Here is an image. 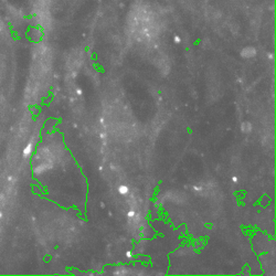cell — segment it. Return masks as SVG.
I'll return each mask as SVG.
<instances>
[{"instance_id":"cell-1","label":"cell","mask_w":276,"mask_h":276,"mask_svg":"<svg viewBox=\"0 0 276 276\" xmlns=\"http://www.w3.org/2000/svg\"><path fill=\"white\" fill-rule=\"evenodd\" d=\"M241 55L243 56V58H245V59L253 58V56H255V55H256V49H255V48H252V47L244 48V49L242 50Z\"/></svg>"},{"instance_id":"cell-2","label":"cell","mask_w":276,"mask_h":276,"mask_svg":"<svg viewBox=\"0 0 276 276\" xmlns=\"http://www.w3.org/2000/svg\"><path fill=\"white\" fill-rule=\"evenodd\" d=\"M32 152H33V142H30L28 145L26 146L23 148V151H22V155H23V157L24 158H29L30 156L32 155Z\"/></svg>"},{"instance_id":"cell-3","label":"cell","mask_w":276,"mask_h":276,"mask_svg":"<svg viewBox=\"0 0 276 276\" xmlns=\"http://www.w3.org/2000/svg\"><path fill=\"white\" fill-rule=\"evenodd\" d=\"M129 192V188L125 185H122V186L118 187V193L122 195H126Z\"/></svg>"},{"instance_id":"cell-4","label":"cell","mask_w":276,"mask_h":276,"mask_svg":"<svg viewBox=\"0 0 276 276\" xmlns=\"http://www.w3.org/2000/svg\"><path fill=\"white\" fill-rule=\"evenodd\" d=\"M242 131H244V133H250L252 131V125H251L250 123H243L242 124Z\"/></svg>"},{"instance_id":"cell-5","label":"cell","mask_w":276,"mask_h":276,"mask_svg":"<svg viewBox=\"0 0 276 276\" xmlns=\"http://www.w3.org/2000/svg\"><path fill=\"white\" fill-rule=\"evenodd\" d=\"M135 214H136V212H135L134 210H131V211H128V213H127L128 218H134Z\"/></svg>"},{"instance_id":"cell-6","label":"cell","mask_w":276,"mask_h":276,"mask_svg":"<svg viewBox=\"0 0 276 276\" xmlns=\"http://www.w3.org/2000/svg\"><path fill=\"white\" fill-rule=\"evenodd\" d=\"M174 41L176 42V43H180V42H181V38L179 37V35H174Z\"/></svg>"},{"instance_id":"cell-7","label":"cell","mask_w":276,"mask_h":276,"mask_svg":"<svg viewBox=\"0 0 276 276\" xmlns=\"http://www.w3.org/2000/svg\"><path fill=\"white\" fill-rule=\"evenodd\" d=\"M193 189H195V191H200V190H202V187H200V186H195V187H193Z\"/></svg>"},{"instance_id":"cell-8","label":"cell","mask_w":276,"mask_h":276,"mask_svg":"<svg viewBox=\"0 0 276 276\" xmlns=\"http://www.w3.org/2000/svg\"><path fill=\"white\" fill-rule=\"evenodd\" d=\"M76 93L79 94V95H82V94H83V91H82L81 88H77V90H76Z\"/></svg>"},{"instance_id":"cell-9","label":"cell","mask_w":276,"mask_h":276,"mask_svg":"<svg viewBox=\"0 0 276 276\" xmlns=\"http://www.w3.org/2000/svg\"><path fill=\"white\" fill-rule=\"evenodd\" d=\"M126 256H127L128 259H131V257L133 255H131V252H127V253H126Z\"/></svg>"},{"instance_id":"cell-10","label":"cell","mask_w":276,"mask_h":276,"mask_svg":"<svg viewBox=\"0 0 276 276\" xmlns=\"http://www.w3.org/2000/svg\"><path fill=\"white\" fill-rule=\"evenodd\" d=\"M232 181H233V182H238V177H233L232 178Z\"/></svg>"}]
</instances>
